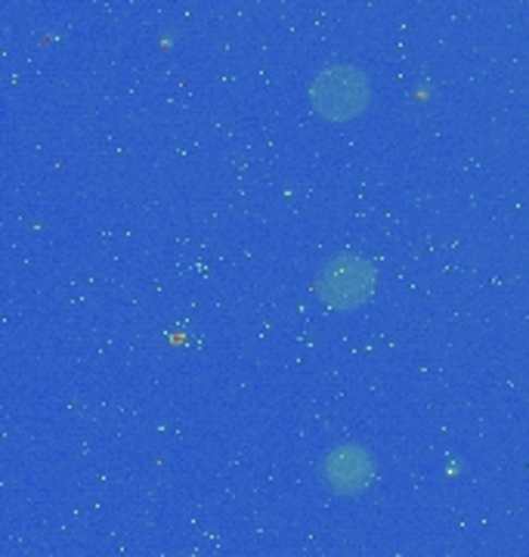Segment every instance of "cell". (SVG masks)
<instances>
[{
	"mask_svg": "<svg viewBox=\"0 0 529 557\" xmlns=\"http://www.w3.org/2000/svg\"><path fill=\"white\" fill-rule=\"evenodd\" d=\"M372 100V84L359 65H325L310 81V106L329 121H350L362 115Z\"/></svg>",
	"mask_w": 529,
	"mask_h": 557,
	"instance_id": "1",
	"label": "cell"
},
{
	"mask_svg": "<svg viewBox=\"0 0 529 557\" xmlns=\"http://www.w3.org/2000/svg\"><path fill=\"white\" fill-rule=\"evenodd\" d=\"M316 298L329 310H356L374 292V267L362 255H334L332 260L322 263V270L313 278Z\"/></svg>",
	"mask_w": 529,
	"mask_h": 557,
	"instance_id": "2",
	"label": "cell"
},
{
	"mask_svg": "<svg viewBox=\"0 0 529 557\" xmlns=\"http://www.w3.org/2000/svg\"><path fill=\"white\" fill-rule=\"evenodd\" d=\"M319 478L337 496H359L372 486L374 456L362 443H341L322 456Z\"/></svg>",
	"mask_w": 529,
	"mask_h": 557,
	"instance_id": "3",
	"label": "cell"
}]
</instances>
